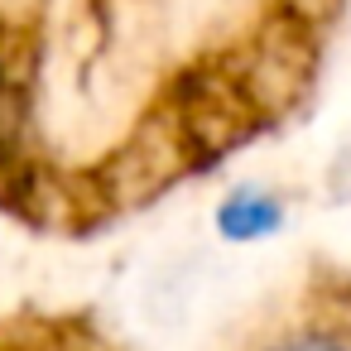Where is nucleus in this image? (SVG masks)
I'll return each instance as SVG.
<instances>
[{
	"instance_id": "1",
	"label": "nucleus",
	"mask_w": 351,
	"mask_h": 351,
	"mask_svg": "<svg viewBox=\"0 0 351 351\" xmlns=\"http://www.w3.org/2000/svg\"><path fill=\"white\" fill-rule=\"evenodd\" d=\"M284 221V207L265 193H231L217 212V226L226 241H260Z\"/></svg>"
},
{
	"instance_id": "2",
	"label": "nucleus",
	"mask_w": 351,
	"mask_h": 351,
	"mask_svg": "<svg viewBox=\"0 0 351 351\" xmlns=\"http://www.w3.org/2000/svg\"><path fill=\"white\" fill-rule=\"evenodd\" d=\"M279 351H341V341H332V337H298V341H284Z\"/></svg>"
}]
</instances>
